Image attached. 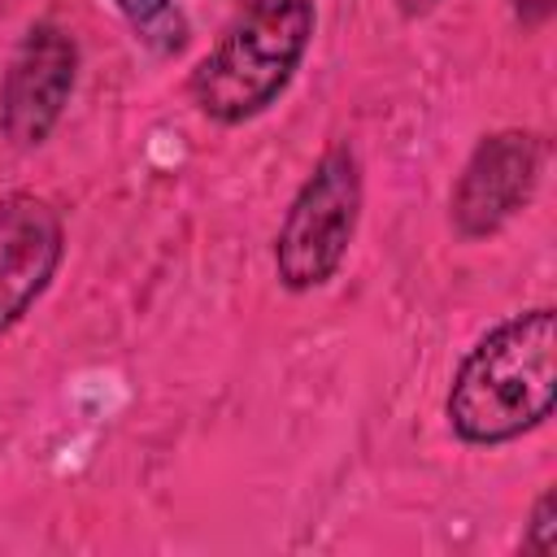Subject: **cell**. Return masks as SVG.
Returning a JSON list of instances; mask_svg holds the SVG:
<instances>
[{"label":"cell","instance_id":"6da1fadb","mask_svg":"<svg viewBox=\"0 0 557 557\" xmlns=\"http://www.w3.org/2000/svg\"><path fill=\"white\" fill-rule=\"evenodd\" d=\"M557 400V313L535 305L496 322L461 357L444 418L448 431L470 448L509 444L553 418Z\"/></svg>","mask_w":557,"mask_h":557},{"label":"cell","instance_id":"7a4b0ae2","mask_svg":"<svg viewBox=\"0 0 557 557\" xmlns=\"http://www.w3.org/2000/svg\"><path fill=\"white\" fill-rule=\"evenodd\" d=\"M313 39V0H248L187 78L191 104L222 126L265 113Z\"/></svg>","mask_w":557,"mask_h":557},{"label":"cell","instance_id":"3957f363","mask_svg":"<svg viewBox=\"0 0 557 557\" xmlns=\"http://www.w3.org/2000/svg\"><path fill=\"white\" fill-rule=\"evenodd\" d=\"M361 218V161L348 144L326 148L292 196L274 235V274L287 292L331 283L348 257Z\"/></svg>","mask_w":557,"mask_h":557},{"label":"cell","instance_id":"277c9868","mask_svg":"<svg viewBox=\"0 0 557 557\" xmlns=\"http://www.w3.org/2000/svg\"><path fill=\"white\" fill-rule=\"evenodd\" d=\"M540 170H544V139L535 131L483 135L448 196L453 231L461 239L496 235L509 218L527 209V200L535 196Z\"/></svg>","mask_w":557,"mask_h":557},{"label":"cell","instance_id":"5b68a950","mask_svg":"<svg viewBox=\"0 0 557 557\" xmlns=\"http://www.w3.org/2000/svg\"><path fill=\"white\" fill-rule=\"evenodd\" d=\"M78 83V44L65 26L57 22H35L9 70H4V87H0V131L9 144L17 148H39L52 126L61 122L70 96Z\"/></svg>","mask_w":557,"mask_h":557},{"label":"cell","instance_id":"8992f818","mask_svg":"<svg viewBox=\"0 0 557 557\" xmlns=\"http://www.w3.org/2000/svg\"><path fill=\"white\" fill-rule=\"evenodd\" d=\"M65 222L35 191L0 196V335H9L57 278Z\"/></svg>","mask_w":557,"mask_h":557},{"label":"cell","instance_id":"52a82bcc","mask_svg":"<svg viewBox=\"0 0 557 557\" xmlns=\"http://www.w3.org/2000/svg\"><path fill=\"white\" fill-rule=\"evenodd\" d=\"M135 39L157 57H178L191 39V22L174 0H113Z\"/></svg>","mask_w":557,"mask_h":557},{"label":"cell","instance_id":"ba28073f","mask_svg":"<svg viewBox=\"0 0 557 557\" xmlns=\"http://www.w3.org/2000/svg\"><path fill=\"white\" fill-rule=\"evenodd\" d=\"M522 553H531V557H553L557 553V496H553V487H544L531 505V518H527V531H522Z\"/></svg>","mask_w":557,"mask_h":557},{"label":"cell","instance_id":"9c48e42d","mask_svg":"<svg viewBox=\"0 0 557 557\" xmlns=\"http://www.w3.org/2000/svg\"><path fill=\"white\" fill-rule=\"evenodd\" d=\"M509 9H513V17H518L522 26H540V22L553 17L557 0H509Z\"/></svg>","mask_w":557,"mask_h":557},{"label":"cell","instance_id":"30bf717a","mask_svg":"<svg viewBox=\"0 0 557 557\" xmlns=\"http://www.w3.org/2000/svg\"><path fill=\"white\" fill-rule=\"evenodd\" d=\"M435 4H440V0H396V9H400L405 17H426Z\"/></svg>","mask_w":557,"mask_h":557}]
</instances>
